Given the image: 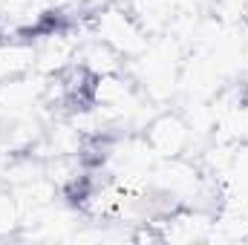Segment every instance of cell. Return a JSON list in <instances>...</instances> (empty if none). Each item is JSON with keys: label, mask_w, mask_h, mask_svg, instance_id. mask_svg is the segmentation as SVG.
<instances>
[{"label": "cell", "mask_w": 248, "mask_h": 245, "mask_svg": "<svg viewBox=\"0 0 248 245\" xmlns=\"http://www.w3.org/2000/svg\"><path fill=\"white\" fill-rule=\"evenodd\" d=\"M90 17H93L90 20L93 35L101 38L104 44H110L124 61H133L150 44L144 26L136 20V15L127 9V3H122V0L95 9V15H90Z\"/></svg>", "instance_id": "cell-1"}, {"label": "cell", "mask_w": 248, "mask_h": 245, "mask_svg": "<svg viewBox=\"0 0 248 245\" xmlns=\"http://www.w3.org/2000/svg\"><path fill=\"white\" fill-rule=\"evenodd\" d=\"M147 144L153 147V153L159 159H182L190 153L196 136H193V124L179 113H156L150 122L144 124Z\"/></svg>", "instance_id": "cell-2"}]
</instances>
